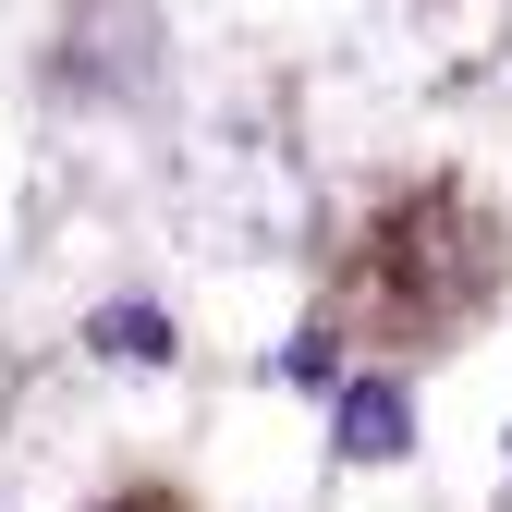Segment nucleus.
<instances>
[{
    "label": "nucleus",
    "mask_w": 512,
    "mask_h": 512,
    "mask_svg": "<svg viewBox=\"0 0 512 512\" xmlns=\"http://www.w3.org/2000/svg\"><path fill=\"white\" fill-rule=\"evenodd\" d=\"M86 342H98L110 366H171V317H159L147 293H122V305H98V317H86Z\"/></svg>",
    "instance_id": "obj_2"
},
{
    "label": "nucleus",
    "mask_w": 512,
    "mask_h": 512,
    "mask_svg": "<svg viewBox=\"0 0 512 512\" xmlns=\"http://www.w3.org/2000/svg\"><path fill=\"white\" fill-rule=\"evenodd\" d=\"M330 427H342V464H403L415 452V391L403 378H354Z\"/></svg>",
    "instance_id": "obj_1"
},
{
    "label": "nucleus",
    "mask_w": 512,
    "mask_h": 512,
    "mask_svg": "<svg viewBox=\"0 0 512 512\" xmlns=\"http://www.w3.org/2000/svg\"><path fill=\"white\" fill-rule=\"evenodd\" d=\"M500 512H512V488H500Z\"/></svg>",
    "instance_id": "obj_3"
}]
</instances>
